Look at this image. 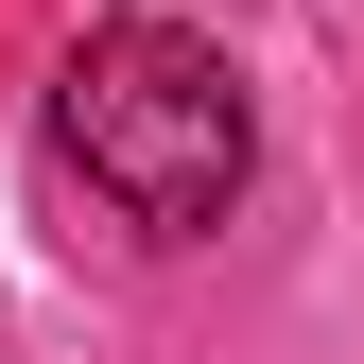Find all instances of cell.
Returning <instances> with one entry per match:
<instances>
[{"label":"cell","instance_id":"6da1fadb","mask_svg":"<svg viewBox=\"0 0 364 364\" xmlns=\"http://www.w3.org/2000/svg\"><path fill=\"white\" fill-rule=\"evenodd\" d=\"M53 139L87 156V191L139 225V243H208L243 208L260 122H243V70L191 18H87V53L53 70Z\"/></svg>","mask_w":364,"mask_h":364}]
</instances>
